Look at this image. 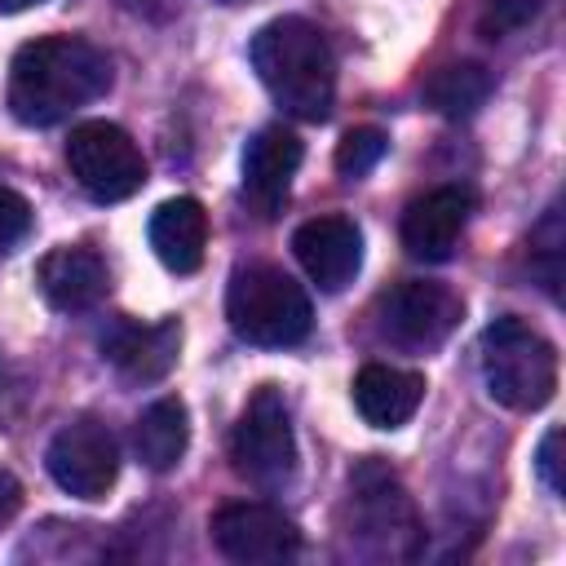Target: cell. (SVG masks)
Instances as JSON below:
<instances>
[{
	"instance_id": "cell-17",
	"label": "cell",
	"mask_w": 566,
	"mask_h": 566,
	"mask_svg": "<svg viewBox=\"0 0 566 566\" xmlns=\"http://www.w3.org/2000/svg\"><path fill=\"white\" fill-rule=\"evenodd\" d=\"M133 447H137V460L155 473H168L181 464L186 447H190V416H186V402L181 398H159L150 402L137 424H133Z\"/></svg>"
},
{
	"instance_id": "cell-23",
	"label": "cell",
	"mask_w": 566,
	"mask_h": 566,
	"mask_svg": "<svg viewBox=\"0 0 566 566\" xmlns=\"http://www.w3.org/2000/svg\"><path fill=\"white\" fill-rule=\"evenodd\" d=\"M18 509H22V482H18L9 469H0V526H4Z\"/></svg>"
},
{
	"instance_id": "cell-6",
	"label": "cell",
	"mask_w": 566,
	"mask_h": 566,
	"mask_svg": "<svg viewBox=\"0 0 566 566\" xmlns=\"http://www.w3.org/2000/svg\"><path fill=\"white\" fill-rule=\"evenodd\" d=\"M230 460L239 469V478H248L252 486H283L296 469V438H292V420H287V407L279 398L274 385H261L239 424H234V438H230Z\"/></svg>"
},
{
	"instance_id": "cell-21",
	"label": "cell",
	"mask_w": 566,
	"mask_h": 566,
	"mask_svg": "<svg viewBox=\"0 0 566 566\" xmlns=\"http://www.w3.org/2000/svg\"><path fill=\"white\" fill-rule=\"evenodd\" d=\"M31 221H35L31 203H27L18 190L0 186V256H9V252L31 234Z\"/></svg>"
},
{
	"instance_id": "cell-10",
	"label": "cell",
	"mask_w": 566,
	"mask_h": 566,
	"mask_svg": "<svg viewBox=\"0 0 566 566\" xmlns=\"http://www.w3.org/2000/svg\"><path fill=\"white\" fill-rule=\"evenodd\" d=\"M301 137L283 124H270L261 133L248 137L243 146V199L256 208V217H279L292 190V177L301 168Z\"/></svg>"
},
{
	"instance_id": "cell-12",
	"label": "cell",
	"mask_w": 566,
	"mask_h": 566,
	"mask_svg": "<svg viewBox=\"0 0 566 566\" xmlns=\"http://www.w3.org/2000/svg\"><path fill=\"white\" fill-rule=\"evenodd\" d=\"M469 208H473V199L460 186H433L420 199H411L402 212V226H398L407 256L447 261L455 252L464 226H469Z\"/></svg>"
},
{
	"instance_id": "cell-14",
	"label": "cell",
	"mask_w": 566,
	"mask_h": 566,
	"mask_svg": "<svg viewBox=\"0 0 566 566\" xmlns=\"http://www.w3.org/2000/svg\"><path fill=\"white\" fill-rule=\"evenodd\" d=\"M35 287L40 296L62 310V314H80V310H93L111 279H106V261L93 252V248H80V243H62L53 252L40 256L35 265Z\"/></svg>"
},
{
	"instance_id": "cell-8",
	"label": "cell",
	"mask_w": 566,
	"mask_h": 566,
	"mask_svg": "<svg viewBox=\"0 0 566 566\" xmlns=\"http://www.w3.org/2000/svg\"><path fill=\"white\" fill-rule=\"evenodd\" d=\"M44 464H49V478L75 500H102L119 478L115 438L93 416H80L71 424H62L53 433V442H49Z\"/></svg>"
},
{
	"instance_id": "cell-25",
	"label": "cell",
	"mask_w": 566,
	"mask_h": 566,
	"mask_svg": "<svg viewBox=\"0 0 566 566\" xmlns=\"http://www.w3.org/2000/svg\"><path fill=\"white\" fill-rule=\"evenodd\" d=\"M31 4H40V0H0V13H22Z\"/></svg>"
},
{
	"instance_id": "cell-24",
	"label": "cell",
	"mask_w": 566,
	"mask_h": 566,
	"mask_svg": "<svg viewBox=\"0 0 566 566\" xmlns=\"http://www.w3.org/2000/svg\"><path fill=\"white\" fill-rule=\"evenodd\" d=\"M137 18H146V22H168L177 9H181V0H124Z\"/></svg>"
},
{
	"instance_id": "cell-18",
	"label": "cell",
	"mask_w": 566,
	"mask_h": 566,
	"mask_svg": "<svg viewBox=\"0 0 566 566\" xmlns=\"http://www.w3.org/2000/svg\"><path fill=\"white\" fill-rule=\"evenodd\" d=\"M486 97H491V71L482 62H447L424 80V102L447 119L473 115Z\"/></svg>"
},
{
	"instance_id": "cell-7",
	"label": "cell",
	"mask_w": 566,
	"mask_h": 566,
	"mask_svg": "<svg viewBox=\"0 0 566 566\" xmlns=\"http://www.w3.org/2000/svg\"><path fill=\"white\" fill-rule=\"evenodd\" d=\"M460 296L447 283H429V279H407L394 283L380 301H376V318L380 332L407 349H438L455 327H460Z\"/></svg>"
},
{
	"instance_id": "cell-26",
	"label": "cell",
	"mask_w": 566,
	"mask_h": 566,
	"mask_svg": "<svg viewBox=\"0 0 566 566\" xmlns=\"http://www.w3.org/2000/svg\"><path fill=\"white\" fill-rule=\"evenodd\" d=\"M221 4H239V0H221Z\"/></svg>"
},
{
	"instance_id": "cell-13",
	"label": "cell",
	"mask_w": 566,
	"mask_h": 566,
	"mask_svg": "<svg viewBox=\"0 0 566 566\" xmlns=\"http://www.w3.org/2000/svg\"><path fill=\"white\" fill-rule=\"evenodd\" d=\"M292 252H296L301 270L323 292H340L354 283V274L363 265V234L349 217H314V221L296 226Z\"/></svg>"
},
{
	"instance_id": "cell-16",
	"label": "cell",
	"mask_w": 566,
	"mask_h": 566,
	"mask_svg": "<svg viewBox=\"0 0 566 566\" xmlns=\"http://www.w3.org/2000/svg\"><path fill=\"white\" fill-rule=\"evenodd\" d=\"M150 248L172 274H195L208 252V212L199 199H164L150 217Z\"/></svg>"
},
{
	"instance_id": "cell-1",
	"label": "cell",
	"mask_w": 566,
	"mask_h": 566,
	"mask_svg": "<svg viewBox=\"0 0 566 566\" xmlns=\"http://www.w3.org/2000/svg\"><path fill=\"white\" fill-rule=\"evenodd\" d=\"M111 88V57L80 35H35L9 62V111L27 128L62 124Z\"/></svg>"
},
{
	"instance_id": "cell-20",
	"label": "cell",
	"mask_w": 566,
	"mask_h": 566,
	"mask_svg": "<svg viewBox=\"0 0 566 566\" xmlns=\"http://www.w3.org/2000/svg\"><path fill=\"white\" fill-rule=\"evenodd\" d=\"M539 9H544V0H486L482 35L500 40V35H509V31H522Z\"/></svg>"
},
{
	"instance_id": "cell-22",
	"label": "cell",
	"mask_w": 566,
	"mask_h": 566,
	"mask_svg": "<svg viewBox=\"0 0 566 566\" xmlns=\"http://www.w3.org/2000/svg\"><path fill=\"white\" fill-rule=\"evenodd\" d=\"M535 473H539V482L548 486V495H562V491H566V478H562V429H557V424L539 438Z\"/></svg>"
},
{
	"instance_id": "cell-4",
	"label": "cell",
	"mask_w": 566,
	"mask_h": 566,
	"mask_svg": "<svg viewBox=\"0 0 566 566\" xmlns=\"http://www.w3.org/2000/svg\"><path fill=\"white\" fill-rule=\"evenodd\" d=\"M486 394L509 411H539L557 389V349L531 323L504 314L482 332Z\"/></svg>"
},
{
	"instance_id": "cell-3",
	"label": "cell",
	"mask_w": 566,
	"mask_h": 566,
	"mask_svg": "<svg viewBox=\"0 0 566 566\" xmlns=\"http://www.w3.org/2000/svg\"><path fill=\"white\" fill-rule=\"evenodd\" d=\"M226 318L239 340L261 345V349H283V345H296L310 336L314 310H310L305 287L292 274L256 261V265H239L230 274Z\"/></svg>"
},
{
	"instance_id": "cell-5",
	"label": "cell",
	"mask_w": 566,
	"mask_h": 566,
	"mask_svg": "<svg viewBox=\"0 0 566 566\" xmlns=\"http://www.w3.org/2000/svg\"><path fill=\"white\" fill-rule=\"evenodd\" d=\"M66 168L93 203H119L146 186V159L137 142L106 119L75 124L66 137Z\"/></svg>"
},
{
	"instance_id": "cell-11",
	"label": "cell",
	"mask_w": 566,
	"mask_h": 566,
	"mask_svg": "<svg viewBox=\"0 0 566 566\" xmlns=\"http://www.w3.org/2000/svg\"><path fill=\"white\" fill-rule=\"evenodd\" d=\"M181 354V323L164 318V323H133L119 318L106 336H102V358L128 380V385H155L177 367Z\"/></svg>"
},
{
	"instance_id": "cell-9",
	"label": "cell",
	"mask_w": 566,
	"mask_h": 566,
	"mask_svg": "<svg viewBox=\"0 0 566 566\" xmlns=\"http://www.w3.org/2000/svg\"><path fill=\"white\" fill-rule=\"evenodd\" d=\"M208 531L230 562H283L301 548V531L292 526V517L256 500H234L217 509Z\"/></svg>"
},
{
	"instance_id": "cell-15",
	"label": "cell",
	"mask_w": 566,
	"mask_h": 566,
	"mask_svg": "<svg viewBox=\"0 0 566 566\" xmlns=\"http://www.w3.org/2000/svg\"><path fill=\"white\" fill-rule=\"evenodd\" d=\"M424 398V376L389 363H367L354 376V407L371 429H398L416 416Z\"/></svg>"
},
{
	"instance_id": "cell-2",
	"label": "cell",
	"mask_w": 566,
	"mask_h": 566,
	"mask_svg": "<svg viewBox=\"0 0 566 566\" xmlns=\"http://www.w3.org/2000/svg\"><path fill=\"white\" fill-rule=\"evenodd\" d=\"M252 71L261 75L265 93L296 119H327L336 97V57L323 31L296 13L270 18L252 35Z\"/></svg>"
},
{
	"instance_id": "cell-19",
	"label": "cell",
	"mask_w": 566,
	"mask_h": 566,
	"mask_svg": "<svg viewBox=\"0 0 566 566\" xmlns=\"http://www.w3.org/2000/svg\"><path fill=\"white\" fill-rule=\"evenodd\" d=\"M385 150H389V137L380 128H349L340 137V146H336V172L349 177V181L367 177L385 159Z\"/></svg>"
}]
</instances>
